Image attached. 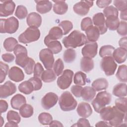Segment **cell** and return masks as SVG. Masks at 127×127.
<instances>
[{
    "mask_svg": "<svg viewBox=\"0 0 127 127\" xmlns=\"http://www.w3.org/2000/svg\"><path fill=\"white\" fill-rule=\"evenodd\" d=\"M99 113L101 118L104 121L108 122L111 127L122 126L124 120L126 119L127 114L119 111L115 106L105 107Z\"/></svg>",
    "mask_w": 127,
    "mask_h": 127,
    "instance_id": "6da1fadb",
    "label": "cell"
},
{
    "mask_svg": "<svg viewBox=\"0 0 127 127\" xmlns=\"http://www.w3.org/2000/svg\"><path fill=\"white\" fill-rule=\"evenodd\" d=\"M62 43L66 48H76L85 45L88 41L83 33L78 30H74L62 40Z\"/></svg>",
    "mask_w": 127,
    "mask_h": 127,
    "instance_id": "7a4b0ae2",
    "label": "cell"
},
{
    "mask_svg": "<svg viewBox=\"0 0 127 127\" xmlns=\"http://www.w3.org/2000/svg\"><path fill=\"white\" fill-rule=\"evenodd\" d=\"M59 104L62 110L69 112L75 109L77 102L69 91H64L60 97Z\"/></svg>",
    "mask_w": 127,
    "mask_h": 127,
    "instance_id": "3957f363",
    "label": "cell"
},
{
    "mask_svg": "<svg viewBox=\"0 0 127 127\" xmlns=\"http://www.w3.org/2000/svg\"><path fill=\"white\" fill-rule=\"evenodd\" d=\"M112 101V95L107 91H101L99 92L95 98L92 101V105L95 111L99 113L100 110L110 104Z\"/></svg>",
    "mask_w": 127,
    "mask_h": 127,
    "instance_id": "277c9868",
    "label": "cell"
},
{
    "mask_svg": "<svg viewBox=\"0 0 127 127\" xmlns=\"http://www.w3.org/2000/svg\"><path fill=\"white\" fill-rule=\"evenodd\" d=\"M40 37L39 29L35 27H29L18 37L19 42L27 44L37 41Z\"/></svg>",
    "mask_w": 127,
    "mask_h": 127,
    "instance_id": "5b68a950",
    "label": "cell"
},
{
    "mask_svg": "<svg viewBox=\"0 0 127 127\" xmlns=\"http://www.w3.org/2000/svg\"><path fill=\"white\" fill-rule=\"evenodd\" d=\"M19 27L18 20L13 16L7 19H0V32L1 33H14Z\"/></svg>",
    "mask_w": 127,
    "mask_h": 127,
    "instance_id": "8992f818",
    "label": "cell"
},
{
    "mask_svg": "<svg viewBox=\"0 0 127 127\" xmlns=\"http://www.w3.org/2000/svg\"><path fill=\"white\" fill-rule=\"evenodd\" d=\"M16 56L15 63L18 65L24 68L27 63L29 57H28L26 48L21 45L18 44L13 51Z\"/></svg>",
    "mask_w": 127,
    "mask_h": 127,
    "instance_id": "52a82bcc",
    "label": "cell"
},
{
    "mask_svg": "<svg viewBox=\"0 0 127 127\" xmlns=\"http://www.w3.org/2000/svg\"><path fill=\"white\" fill-rule=\"evenodd\" d=\"M100 66L107 76H111L115 73L117 64L112 56H108L103 58L100 63Z\"/></svg>",
    "mask_w": 127,
    "mask_h": 127,
    "instance_id": "ba28073f",
    "label": "cell"
},
{
    "mask_svg": "<svg viewBox=\"0 0 127 127\" xmlns=\"http://www.w3.org/2000/svg\"><path fill=\"white\" fill-rule=\"evenodd\" d=\"M73 76V71L69 69L64 70L57 79V83L58 87L63 90L68 88L71 84Z\"/></svg>",
    "mask_w": 127,
    "mask_h": 127,
    "instance_id": "9c48e42d",
    "label": "cell"
},
{
    "mask_svg": "<svg viewBox=\"0 0 127 127\" xmlns=\"http://www.w3.org/2000/svg\"><path fill=\"white\" fill-rule=\"evenodd\" d=\"M39 59L47 69H52L54 64L53 53L49 49H44L39 53Z\"/></svg>",
    "mask_w": 127,
    "mask_h": 127,
    "instance_id": "30bf717a",
    "label": "cell"
},
{
    "mask_svg": "<svg viewBox=\"0 0 127 127\" xmlns=\"http://www.w3.org/2000/svg\"><path fill=\"white\" fill-rule=\"evenodd\" d=\"M93 5V1L81 0L73 5V9L75 13L80 16H84L88 13L90 8Z\"/></svg>",
    "mask_w": 127,
    "mask_h": 127,
    "instance_id": "8fae6325",
    "label": "cell"
},
{
    "mask_svg": "<svg viewBox=\"0 0 127 127\" xmlns=\"http://www.w3.org/2000/svg\"><path fill=\"white\" fill-rule=\"evenodd\" d=\"M58 100V96L56 93L49 92L42 98L41 105L44 109L48 110L57 104Z\"/></svg>",
    "mask_w": 127,
    "mask_h": 127,
    "instance_id": "7c38bea8",
    "label": "cell"
},
{
    "mask_svg": "<svg viewBox=\"0 0 127 127\" xmlns=\"http://www.w3.org/2000/svg\"><path fill=\"white\" fill-rule=\"evenodd\" d=\"M16 91V85L10 81H7L3 84L0 85V97L1 99L10 96Z\"/></svg>",
    "mask_w": 127,
    "mask_h": 127,
    "instance_id": "4fadbf2b",
    "label": "cell"
},
{
    "mask_svg": "<svg viewBox=\"0 0 127 127\" xmlns=\"http://www.w3.org/2000/svg\"><path fill=\"white\" fill-rule=\"evenodd\" d=\"M92 22L100 32V34H105L107 31L105 24V16L103 13L99 12L94 15L92 18Z\"/></svg>",
    "mask_w": 127,
    "mask_h": 127,
    "instance_id": "5bb4252c",
    "label": "cell"
},
{
    "mask_svg": "<svg viewBox=\"0 0 127 127\" xmlns=\"http://www.w3.org/2000/svg\"><path fill=\"white\" fill-rule=\"evenodd\" d=\"M0 4V16L7 17L13 14L15 4L12 0H4Z\"/></svg>",
    "mask_w": 127,
    "mask_h": 127,
    "instance_id": "9a60e30c",
    "label": "cell"
},
{
    "mask_svg": "<svg viewBox=\"0 0 127 127\" xmlns=\"http://www.w3.org/2000/svg\"><path fill=\"white\" fill-rule=\"evenodd\" d=\"M98 44L96 42L87 43L82 48L81 53L83 57L89 58H94L97 54Z\"/></svg>",
    "mask_w": 127,
    "mask_h": 127,
    "instance_id": "2e32d148",
    "label": "cell"
},
{
    "mask_svg": "<svg viewBox=\"0 0 127 127\" xmlns=\"http://www.w3.org/2000/svg\"><path fill=\"white\" fill-rule=\"evenodd\" d=\"M9 78L16 82L22 81L24 78V74L21 68L17 66H12L8 73Z\"/></svg>",
    "mask_w": 127,
    "mask_h": 127,
    "instance_id": "e0dca14e",
    "label": "cell"
},
{
    "mask_svg": "<svg viewBox=\"0 0 127 127\" xmlns=\"http://www.w3.org/2000/svg\"><path fill=\"white\" fill-rule=\"evenodd\" d=\"M78 115L83 118H88L92 114V109L89 104L86 102H81L77 108Z\"/></svg>",
    "mask_w": 127,
    "mask_h": 127,
    "instance_id": "ac0fdd59",
    "label": "cell"
},
{
    "mask_svg": "<svg viewBox=\"0 0 127 127\" xmlns=\"http://www.w3.org/2000/svg\"><path fill=\"white\" fill-rule=\"evenodd\" d=\"M26 22L29 27H39L42 23V17L36 12L30 13L26 19Z\"/></svg>",
    "mask_w": 127,
    "mask_h": 127,
    "instance_id": "d6986e66",
    "label": "cell"
},
{
    "mask_svg": "<svg viewBox=\"0 0 127 127\" xmlns=\"http://www.w3.org/2000/svg\"><path fill=\"white\" fill-rule=\"evenodd\" d=\"M63 35V32L61 28L59 26L53 27L49 31L48 35L45 37L44 42L60 39L62 37Z\"/></svg>",
    "mask_w": 127,
    "mask_h": 127,
    "instance_id": "ffe728a7",
    "label": "cell"
},
{
    "mask_svg": "<svg viewBox=\"0 0 127 127\" xmlns=\"http://www.w3.org/2000/svg\"><path fill=\"white\" fill-rule=\"evenodd\" d=\"M36 10L41 13L44 14L49 12L52 8V2L49 0H35Z\"/></svg>",
    "mask_w": 127,
    "mask_h": 127,
    "instance_id": "44dd1931",
    "label": "cell"
},
{
    "mask_svg": "<svg viewBox=\"0 0 127 127\" xmlns=\"http://www.w3.org/2000/svg\"><path fill=\"white\" fill-rule=\"evenodd\" d=\"M127 55V49L120 47L115 49L112 56L114 61H116L118 64H122L126 61Z\"/></svg>",
    "mask_w": 127,
    "mask_h": 127,
    "instance_id": "7402d4cb",
    "label": "cell"
},
{
    "mask_svg": "<svg viewBox=\"0 0 127 127\" xmlns=\"http://www.w3.org/2000/svg\"><path fill=\"white\" fill-rule=\"evenodd\" d=\"M85 34L87 39L89 42H96L98 40L100 34L98 28L93 25L89 27L85 31Z\"/></svg>",
    "mask_w": 127,
    "mask_h": 127,
    "instance_id": "603a6c76",
    "label": "cell"
},
{
    "mask_svg": "<svg viewBox=\"0 0 127 127\" xmlns=\"http://www.w3.org/2000/svg\"><path fill=\"white\" fill-rule=\"evenodd\" d=\"M53 1L54 2L53 11L55 13L63 15L67 12L68 5L64 0H53Z\"/></svg>",
    "mask_w": 127,
    "mask_h": 127,
    "instance_id": "cb8c5ba5",
    "label": "cell"
},
{
    "mask_svg": "<svg viewBox=\"0 0 127 127\" xmlns=\"http://www.w3.org/2000/svg\"><path fill=\"white\" fill-rule=\"evenodd\" d=\"M25 97L20 94H17L12 97L10 100V105L12 108L15 110H19L21 107L26 104Z\"/></svg>",
    "mask_w": 127,
    "mask_h": 127,
    "instance_id": "d4e9b609",
    "label": "cell"
},
{
    "mask_svg": "<svg viewBox=\"0 0 127 127\" xmlns=\"http://www.w3.org/2000/svg\"><path fill=\"white\" fill-rule=\"evenodd\" d=\"M94 67V62L91 58L84 57L81 58L80 61V68L82 71L85 72H89L93 69Z\"/></svg>",
    "mask_w": 127,
    "mask_h": 127,
    "instance_id": "484cf974",
    "label": "cell"
},
{
    "mask_svg": "<svg viewBox=\"0 0 127 127\" xmlns=\"http://www.w3.org/2000/svg\"><path fill=\"white\" fill-rule=\"evenodd\" d=\"M109 86L107 79L105 78H99L95 80L92 83V87L96 91H100L106 89Z\"/></svg>",
    "mask_w": 127,
    "mask_h": 127,
    "instance_id": "4316f807",
    "label": "cell"
},
{
    "mask_svg": "<svg viewBox=\"0 0 127 127\" xmlns=\"http://www.w3.org/2000/svg\"><path fill=\"white\" fill-rule=\"evenodd\" d=\"M96 93V91L92 87L85 86L82 89L81 96L84 101L90 102L95 97Z\"/></svg>",
    "mask_w": 127,
    "mask_h": 127,
    "instance_id": "83f0119b",
    "label": "cell"
},
{
    "mask_svg": "<svg viewBox=\"0 0 127 127\" xmlns=\"http://www.w3.org/2000/svg\"><path fill=\"white\" fill-rule=\"evenodd\" d=\"M46 46L54 54H57L62 50V46L58 40H50L44 42Z\"/></svg>",
    "mask_w": 127,
    "mask_h": 127,
    "instance_id": "f1b7e54d",
    "label": "cell"
},
{
    "mask_svg": "<svg viewBox=\"0 0 127 127\" xmlns=\"http://www.w3.org/2000/svg\"><path fill=\"white\" fill-rule=\"evenodd\" d=\"M113 94L118 97H124L127 96V84L120 83L113 88Z\"/></svg>",
    "mask_w": 127,
    "mask_h": 127,
    "instance_id": "f546056e",
    "label": "cell"
},
{
    "mask_svg": "<svg viewBox=\"0 0 127 127\" xmlns=\"http://www.w3.org/2000/svg\"><path fill=\"white\" fill-rule=\"evenodd\" d=\"M120 23V20L118 16H110L106 17L105 24L106 27L110 30L114 31L117 30Z\"/></svg>",
    "mask_w": 127,
    "mask_h": 127,
    "instance_id": "4dcf8cb0",
    "label": "cell"
},
{
    "mask_svg": "<svg viewBox=\"0 0 127 127\" xmlns=\"http://www.w3.org/2000/svg\"><path fill=\"white\" fill-rule=\"evenodd\" d=\"M18 90L20 92L26 95L31 94L34 90L33 84L29 80L20 83L18 86Z\"/></svg>",
    "mask_w": 127,
    "mask_h": 127,
    "instance_id": "1f68e13d",
    "label": "cell"
},
{
    "mask_svg": "<svg viewBox=\"0 0 127 127\" xmlns=\"http://www.w3.org/2000/svg\"><path fill=\"white\" fill-rule=\"evenodd\" d=\"M34 110L32 106L29 104L23 105L19 109V114L21 117L27 118L31 117L33 114Z\"/></svg>",
    "mask_w": 127,
    "mask_h": 127,
    "instance_id": "d6a6232c",
    "label": "cell"
},
{
    "mask_svg": "<svg viewBox=\"0 0 127 127\" xmlns=\"http://www.w3.org/2000/svg\"><path fill=\"white\" fill-rule=\"evenodd\" d=\"M18 45V42L16 39L13 37H8L4 41L3 47L7 52L14 51L15 47Z\"/></svg>",
    "mask_w": 127,
    "mask_h": 127,
    "instance_id": "836d02e7",
    "label": "cell"
},
{
    "mask_svg": "<svg viewBox=\"0 0 127 127\" xmlns=\"http://www.w3.org/2000/svg\"><path fill=\"white\" fill-rule=\"evenodd\" d=\"M41 78L44 82H51L56 80V74L52 69H46L43 72Z\"/></svg>",
    "mask_w": 127,
    "mask_h": 127,
    "instance_id": "e575fe53",
    "label": "cell"
},
{
    "mask_svg": "<svg viewBox=\"0 0 127 127\" xmlns=\"http://www.w3.org/2000/svg\"><path fill=\"white\" fill-rule=\"evenodd\" d=\"M127 65L123 64L119 66L116 76L118 79L123 82L127 81Z\"/></svg>",
    "mask_w": 127,
    "mask_h": 127,
    "instance_id": "d590c367",
    "label": "cell"
},
{
    "mask_svg": "<svg viewBox=\"0 0 127 127\" xmlns=\"http://www.w3.org/2000/svg\"><path fill=\"white\" fill-rule=\"evenodd\" d=\"M76 56V54L74 50L72 49H68L66 50L63 55L64 61L66 63H71L73 62Z\"/></svg>",
    "mask_w": 127,
    "mask_h": 127,
    "instance_id": "8d00e7d4",
    "label": "cell"
},
{
    "mask_svg": "<svg viewBox=\"0 0 127 127\" xmlns=\"http://www.w3.org/2000/svg\"><path fill=\"white\" fill-rule=\"evenodd\" d=\"M86 75L82 71H77L74 75L73 81L74 83L78 85L83 86L86 84Z\"/></svg>",
    "mask_w": 127,
    "mask_h": 127,
    "instance_id": "74e56055",
    "label": "cell"
},
{
    "mask_svg": "<svg viewBox=\"0 0 127 127\" xmlns=\"http://www.w3.org/2000/svg\"><path fill=\"white\" fill-rule=\"evenodd\" d=\"M114 50L115 48L111 45L103 46L100 49L99 56L102 58L112 56Z\"/></svg>",
    "mask_w": 127,
    "mask_h": 127,
    "instance_id": "f35d334b",
    "label": "cell"
},
{
    "mask_svg": "<svg viewBox=\"0 0 127 127\" xmlns=\"http://www.w3.org/2000/svg\"><path fill=\"white\" fill-rule=\"evenodd\" d=\"M117 109L124 113L127 114V98L119 97L115 101V106Z\"/></svg>",
    "mask_w": 127,
    "mask_h": 127,
    "instance_id": "ab89813d",
    "label": "cell"
},
{
    "mask_svg": "<svg viewBox=\"0 0 127 127\" xmlns=\"http://www.w3.org/2000/svg\"><path fill=\"white\" fill-rule=\"evenodd\" d=\"M40 123L43 125H49L53 120L52 115L48 113H42L39 114L38 117Z\"/></svg>",
    "mask_w": 127,
    "mask_h": 127,
    "instance_id": "60d3db41",
    "label": "cell"
},
{
    "mask_svg": "<svg viewBox=\"0 0 127 127\" xmlns=\"http://www.w3.org/2000/svg\"><path fill=\"white\" fill-rule=\"evenodd\" d=\"M6 119L8 122H13L16 124L20 123L21 121V118L19 114L15 111L10 110L7 113Z\"/></svg>",
    "mask_w": 127,
    "mask_h": 127,
    "instance_id": "b9f144b4",
    "label": "cell"
},
{
    "mask_svg": "<svg viewBox=\"0 0 127 127\" xmlns=\"http://www.w3.org/2000/svg\"><path fill=\"white\" fill-rule=\"evenodd\" d=\"M27 9L25 6L22 5H18L16 7L15 15L19 19H24L27 16Z\"/></svg>",
    "mask_w": 127,
    "mask_h": 127,
    "instance_id": "7bdbcfd3",
    "label": "cell"
},
{
    "mask_svg": "<svg viewBox=\"0 0 127 127\" xmlns=\"http://www.w3.org/2000/svg\"><path fill=\"white\" fill-rule=\"evenodd\" d=\"M59 26L62 29L63 34L66 35L73 28L72 23L68 20H64L59 24Z\"/></svg>",
    "mask_w": 127,
    "mask_h": 127,
    "instance_id": "ee69618b",
    "label": "cell"
},
{
    "mask_svg": "<svg viewBox=\"0 0 127 127\" xmlns=\"http://www.w3.org/2000/svg\"><path fill=\"white\" fill-rule=\"evenodd\" d=\"M64 64L61 59H58L54 63L53 65L54 71L57 76L60 75L63 72Z\"/></svg>",
    "mask_w": 127,
    "mask_h": 127,
    "instance_id": "f6af8a7d",
    "label": "cell"
},
{
    "mask_svg": "<svg viewBox=\"0 0 127 127\" xmlns=\"http://www.w3.org/2000/svg\"><path fill=\"white\" fill-rule=\"evenodd\" d=\"M9 70V66L3 63L2 62H0V83H1L5 79L6 76Z\"/></svg>",
    "mask_w": 127,
    "mask_h": 127,
    "instance_id": "bcb514c9",
    "label": "cell"
},
{
    "mask_svg": "<svg viewBox=\"0 0 127 127\" xmlns=\"http://www.w3.org/2000/svg\"><path fill=\"white\" fill-rule=\"evenodd\" d=\"M103 14L104 16L107 17L110 16H118L119 12L118 9L113 5L106 7L103 10Z\"/></svg>",
    "mask_w": 127,
    "mask_h": 127,
    "instance_id": "7dc6e473",
    "label": "cell"
},
{
    "mask_svg": "<svg viewBox=\"0 0 127 127\" xmlns=\"http://www.w3.org/2000/svg\"><path fill=\"white\" fill-rule=\"evenodd\" d=\"M35 63L34 60L31 58H29L27 63L26 64L25 67L23 68L26 74L30 75L33 72L34 66L35 65Z\"/></svg>",
    "mask_w": 127,
    "mask_h": 127,
    "instance_id": "c3c4849f",
    "label": "cell"
},
{
    "mask_svg": "<svg viewBox=\"0 0 127 127\" xmlns=\"http://www.w3.org/2000/svg\"><path fill=\"white\" fill-rule=\"evenodd\" d=\"M114 4L118 10L121 11L127 10V0H114Z\"/></svg>",
    "mask_w": 127,
    "mask_h": 127,
    "instance_id": "681fc988",
    "label": "cell"
},
{
    "mask_svg": "<svg viewBox=\"0 0 127 127\" xmlns=\"http://www.w3.org/2000/svg\"><path fill=\"white\" fill-rule=\"evenodd\" d=\"M93 25V22L90 17H86L82 19L81 22V29L85 31L89 27Z\"/></svg>",
    "mask_w": 127,
    "mask_h": 127,
    "instance_id": "f907efd6",
    "label": "cell"
},
{
    "mask_svg": "<svg viewBox=\"0 0 127 127\" xmlns=\"http://www.w3.org/2000/svg\"><path fill=\"white\" fill-rule=\"evenodd\" d=\"M29 80L32 82L34 86V91H37L40 90L42 87V82L41 80L37 77H32L30 78Z\"/></svg>",
    "mask_w": 127,
    "mask_h": 127,
    "instance_id": "816d5d0a",
    "label": "cell"
},
{
    "mask_svg": "<svg viewBox=\"0 0 127 127\" xmlns=\"http://www.w3.org/2000/svg\"><path fill=\"white\" fill-rule=\"evenodd\" d=\"M127 22L124 21L120 22L119 25L117 29L118 33L122 36H126L127 35Z\"/></svg>",
    "mask_w": 127,
    "mask_h": 127,
    "instance_id": "f5cc1de1",
    "label": "cell"
},
{
    "mask_svg": "<svg viewBox=\"0 0 127 127\" xmlns=\"http://www.w3.org/2000/svg\"><path fill=\"white\" fill-rule=\"evenodd\" d=\"M44 71V69L42 64L39 63H37L35 64L34 68V76L38 78L41 77Z\"/></svg>",
    "mask_w": 127,
    "mask_h": 127,
    "instance_id": "db71d44e",
    "label": "cell"
},
{
    "mask_svg": "<svg viewBox=\"0 0 127 127\" xmlns=\"http://www.w3.org/2000/svg\"><path fill=\"white\" fill-rule=\"evenodd\" d=\"M83 87L80 85H72L71 87L70 90L71 93L76 97H81V92L82 90Z\"/></svg>",
    "mask_w": 127,
    "mask_h": 127,
    "instance_id": "11a10c76",
    "label": "cell"
},
{
    "mask_svg": "<svg viewBox=\"0 0 127 127\" xmlns=\"http://www.w3.org/2000/svg\"><path fill=\"white\" fill-rule=\"evenodd\" d=\"M72 126L76 127H90V125L89 122L88 120L85 119V118L79 119L76 125H73Z\"/></svg>",
    "mask_w": 127,
    "mask_h": 127,
    "instance_id": "9f6ffc18",
    "label": "cell"
},
{
    "mask_svg": "<svg viewBox=\"0 0 127 127\" xmlns=\"http://www.w3.org/2000/svg\"><path fill=\"white\" fill-rule=\"evenodd\" d=\"M111 0H98L96 1V4L99 8H104L108 6L111 3Z\"/></svg>",
    "mask_w": 127,
    "mask_h": 127,
    "instance_id": "6f0895ef",
    "label": "cell"
},
{
    "mask_svg": "<svg viewBox=\"0 0 127 127\" xmlns=\"http://www.w3.org/2000/svg\"><path fill=\"white\" fill-rule=\"evenodd\" d=\"M1 58L4 62L8 63L13 62L15 58L14 56L12 54H10V53L4 54L2 55Z\"/></svg>",
    "mask_w": 127,
    "mask_h": 127,
    "instance_id": "680465c9",
    "label": "cell"
},
{
    "mask_svg": "<svg viewBox=\"0 0 127 127\" xmlns=\"http://www.w3.org/2000/svg\"><path fill=\"white\" fill-rule=\"evenodd\" d=\"M0 113H4L8 109V104L7 102L3 100H0Z\"/></svg>",
    "mask_w": 127,
    "mask_h": 127,
    "instance_id": "91938a15",
    "label": "cell"
},
{
    "mask_svg": "<svg viewBox=\"0 0 127 127\" xmlns=\"http://www.w3.org/2000/svg\"><path fill=\"white\" fill-rule=\"evenodd\" d=\"M119 45L120 47L127 49V37L122 38L119 41Z\"/></svg>",
    "mask_w": 127,
    "mask_h": 127,
    "instance_id": "94428289",
    "label": "cell"
},
{
    "mask_svg": "<svg viewBox=\"0 0 127 127\" xmlns=\"http://www.w3.org/2000/svg\"><path fill=\"white\" fill-rule=\"evenodd\" d=\"M49 126L51 127H63V125L60 122L56 120H52V121L49 124Z\"/></svg>",
    "mask_w": 127,
    "mask_h": 127,
    "instance_id": "6125c7cd",
    "label": "cell"
},
{
    "mask_svg": "<svg viewBox=\"0 0 127 127\" xmlns=\"http://www.w3.org/2000/svg\"><path fill=\"white\" fill-rule=\"evenodd\" d=\"M96 127H111L108 122L106 121H100L98 122L96 125Z\"/></svg>",
    "mask_w": 127,
    "mask_h": 127,
    "instance_id": "be15d7a7",
    "label": "cell"
},
{
    "mask_svg": "<svg viewBox=\"0 0 127 127\" xmlns=\"http://www.w3.org/2000/svg\"><path fill=\"white\" fill-rule=\"evenodd\" d=\"M120 18L123 20V21L127 20V10L121 11L120 13Z\"/></svg>",
    "mask_w": 127,
    "mask_h": 127,
    "instance_id": "e7e4bbea",
    "label": "cell"
},
{
    "mask_svg": "<svg viewBox=\"0 0 127 127\" xmlns=\"http://www.w3.org/2000/svg\"><path fill=\"white\" fill-rule=\"evenodd\" d=\"M18 124L13 123V122H7L4 126V127H18Z\"/></svg>",
    "mask_w": 127,
    "mask_h": 127,
    "instance_id": "03108f58",
    "label": "cell"
},
{
    "mask_svg": "<svg viewBox=\"0 0 127 127\" xmlns=\"http://www.w3.org/2000/svg\"><path fill=\"white\" fill-rule=\"evenodd\" d=\"M3 123H4V121L3 120V118L2 117H1V121H0V127H2Z\"/></svg>",
    "mask_w": 127,
    "mask_h": 127,
    "instance_id": "003e7915",
    "label": "cell"
}]
</instances>
